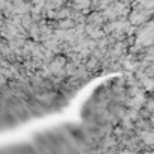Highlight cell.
Wrapping results in <instances>:
<instances>
[{"label":"cell","mask_w":154,"mask_h":154,"mask_svg":"<svg viewBox=\"0 0 154 154\" xmlns=\"http://www.w3.org/2000/svg\"><path fill=\"white\" fill-rule=\"evenodd\" d=\"M109 94L98 88L92 98H88L79 119L65 122L60 128L39 137V142L50 145L48 151H91L94 145L104 140L109 124L113 118V109L109 104Z\"/></svg>","instance_id":"obj_1"}]
</instances>
